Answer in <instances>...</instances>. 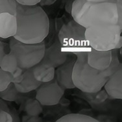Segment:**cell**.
<instances>
[{"label": "cell", "mask_w": 122, "mask_h": 122, "mask_svg": "<svg viewBox=\"0 0 122 122\" xmlns=\"http://www.w3.org/2000/svg\"><path fill=\"white\" fill-rule=\"evenodd\" d=\"M24 79L20 83H14L19 93L25 94L32 92L42 84L35 77L32 68L24 71Z\"/></svg>", "instance_id": "cell-13"}, {"label": "cell", "mask_w": 122, "mask_h": 122, "mask_svg": "<svg viewBox=\"0 0 122 122\" xmlns=\"http://www.w3.org/2000/svg\"><path fill=\"white\" fill-rule=\"evenodd\" d=\"M24 73H23L22 75L18 76L16 77H14L12 82H14V83H20L23 81V79H24Z\"/></svg>", "instance_id": "cell-26"}, {"label": "cell", "mask_w": 122, "mask_h": 122, "mask_svg": "<svg viewBox=\"0 0 122 122\" xmlns=\"http://www.w3.org/2000/svg\"><path fill=\"white\" fill-rule=\"evenodd\" d=\"M88 62L92 68L104 71L109 67L112 61V50L98 51L91 47L87 51Z\"/></svg>", "instance_id": "cell-10"}, {"label": "cell", "mask_w": 122, "mask_h": 122, "mask_svg": "<svg viewBox=\"0 0 122 122\" xmlns=\"http://www.w3.org/2000/svg\"><path fill=\"white\" fill-rule=\"evenodd\" d=\"M71 14L75 21L86 28L116 25L119 19L116 5L108 1L95 3L75 0L71 5Z\"/></svg>", "instance_id": "cell-2"}, {"label": "cell", "mask_w": 122, "mask_h": 122, "mask_svg": "<svg viewBox=\"0 0 122 122\" xmlns=\"http://www.w3.org/2000/svg\"><path fill=\"white\" fill-rule=\"evenodd\" d=\"M32 68L35 77L42 83L51 81L55 77V68L41 62Z\"/></svg>", "instance_id": "cell-14"}, {"label": "cell", "mask_w": 122, "mask_h": 122, "mask_svg": "<svg viewBox=\"0 0 122 122\" xmlns=\"http://www.w3.org/2000/svg\"><path fill=\"white\" fill-rule=\"evenodd\" d=\"M68 54L69 53L64 49L58 39L51 46L46 49L41 62L56 68L67 61Z\"/></svg>", "instance_id": "cell-8"}, {"label": "cell", "mask_w": 122, "mask_h": 122, "mask_svg": "<svg viewBox=\"0 0 122 122\" xmlns=\"http://www.w3.org/2000/svg\"><path fill=\"white\" fill-rule=\"evenodd\" d=\"M87 51L76 55L77 59L73 68L72 79L75 87L85 93H96L100 91L106 82L107 77L103 73L92 68L88 62Z\"/></svg>", "instance_id": "cell-3"}, {"label": "cell", "mask_w": 122, "mask_h": 122, "mask_svg": "<svg viewBox=\"0 0 122 122\" xmlns=\"http://www.w3.org/2000/svg\"><path fill=\"white\" fill-rule=\"evenodd\" d=\"M13 80L14 76L12 73L0 68V91L6 89L8 86L12 82Z\"/></svg>", "instance_id": "cell-21"}, {"label": "cell", "mask_w": 122, "mask_h": 122, "mask_svg": "<svg viewBox=\"0 0 122 122\" xmlns=\"http://www.w3.org/2000/svg\"><path fill=\"white\" fill-rule=\"evenodd\" d=\"M16 16L18 30L14 37L28 44L44 41L49 31V20L41 7L18 3Z\"/></svg>", "instance_id": "cell-1"}, {"label": "cell", "mask_w": 122, "mask_h": 122, "mask_svg": "<svg viewBox=\"0 0 122 122\" xmlns=\"http://www.w3.org/2000/svg\"><path fill=\"white\" fill-rule=\"evenodd\" d=\"M17 2L24 5H36L41 0H16Z\"/></svg>", "instance_id": "cell-25"}, {"label": "cell", "mask_w": 122, "mask_h": 122, "mask_svg": "<svg viewBox=\"0 0 122 122\" xmlns=\"http://www.w3.org/2000/svg\"><path fill=\"white\" fill-rule=\"evenodd\" d=\"M10 52L16 58L18 66L27 70L40 63L44 56V41L38 44H28L11 37L9 42Z\"/></svg>", "instance_id": "cell-6"}, {"label": "cell", "mask_w": 122, "mask_h": 122, "mask_svg": "<svg viewBox=\"0 0 122 122\" xmlns=\"http://www.w3.org/2000/svg\"><path fill=\"white\" fill-rule=\"evenodd\" d=\"M18 67L16 58L12 53H9L0 59V68L6 71L13 73Z\"/></svg>", "instance_id": "cell-15"}, {"label": "cell", "mask_w": 122, "mask_h": 122, "mask_svg": "<svg viewBox=\"0 0 122 122\" xmlns=\"http://www.w3.org/2000/svg\"><path fill=\"white\" fill-rule=\"evenodd\" d=\"M13 122L12 116L10 112L6 110H0V122Z\"/></svg>", "instance_id": "cell-23"}, {"label": "cell", "mask_w": 122, "mask_h": 122, "mask_svg": "<svg viewBox=\"0 0 122 122\" xmlns=\"http://www.w3.org/2000/svg\"><path fill=\"white\" fill-rule=\"evenodd\" d=\"M18 30V23L16 15L8 12L0 13V37L8 38L14 37Z\"/></svg>", "instance_id": "cell-11"}, {"label": "cell", "mask_w": 122, "mask_h": 122, "mask_svg": "<svg viewBox=\"0 0 122 122\" xmlns=\"http://www.w3.org/2000/svg\"><path fill=\"white\" fill-rule=\"evenodd\" d=\"M122 47V36H121L120 39L119 40V42H117L116 46L115 49H120Z\"/></svg>", "instance_id": "cell-28"}, {"label": "cell", "mask_w": 122, "mask_h": 122, "mask_svg": "<svg viewBox=\"0 0 122 122\" xmlns=\"http://www.w3.org/2000/svg\"><path fill=\"white\" fill-rule=\"evenodd\" d=\"M10 53L9 44H7L6 43L3 42L1 41L0 42V59H2L5 55Z\"/></svg>", "instance_id": "cell-24"}, {"label": "cell", "mask_w": 122, "mask_h": 122, "mask_svg": "<svg viewBox=\"0 0 122 122\" xmlns=\"http://www.w3.org/2000/svg\"><path fill=\"white\" fill-rule=\"evenodd\" d=\"M104 88L112 99H122V63L115 73L108 78Z\"/></svg>", "instance_id": "cell-12"}, {"label": "cell", "mask_w": 122, "mask_h": 122, "mask_svg": "<svg viewBox=\"0 0 122 122\" xmlns=\"http://www.w3.org/2000/svg\"><path fill=\"white\" fill-rule=\"evenodd\" d=\"M57 122H97L98 120L89 116L81 114H69L62 116Z\"/></svg>", "instance_id": "cell-16"}, {"label": "cell", "mask_w": 122, "mask_h": 122, "mask_svg": "<svg viewBox=\"0 0 122 122\" xmlns=\"http://www.w3.org/2000/svg\"><path fill=\"white\" fill-rule=\"evenodd\" d=\"M117 49H116L112 50V57L111 63H110L109 67L107 70L103 71L104 74L108 78L110 77L112 74L115 73L120 67V62L119 61V57H118V53H117Z\"/></svg>", "instance_id": "cell-19"}, {"label": "cell", "mask_w": 122, "mask_h": 122, "mask_svg": "<svg viewBox=\"0 0 122 122\" xmlns=\"http://www.w3.org/2000/svg\"><path fill=\"white\" fill-rule=\"evenodd\" d=\"M41 103L36 99H29L25 105V110L27 114L30 116H37L42 112V108Z\"/></svg>", "instance_id": "cell-17"}, {"label": "cell", "mask_w": 122, "mask_h": 122, "mask_svg": "<svg viewBox=\"0 0 122 122\" xmlns=\"http://www.w3.org/2000/svg\"><path fill=\"white\" fill-rule=\"evenodd\" d=\"M19 92L16 88L14 82H11L6 89L0 91V97L7 101H16Z\"/></svg>", "instance_id": "cell-18"}, {"label": "cell", "mask_w": 122, "mask_h": 122, "mask_svg": "<svg viewBox=\"0 0 122 122\" xmlns=\"http://www.w3.org/2000/svg\"><path fill=\"white\" fill-rule=\"evenodd\" d=\"M55 1H56V0H41L40 4H42V5H51V4H53Z\"/></svg>", "instance_id": "cell-27"}, {"label": "cell", "mask_w": 122, "mask_h": 122, "mask_svg": "<svg viewBox=\"0 0 122 122\" xmlns=\"http://www.w3.org/2000/svg\"><path fill=\"white\" fill-rule=\"evenodd\" d=\"M77 59L74 57L67 61L55 70V79L59 85L64 90L73 89L76 88L73 83L72 75L75 62Z\"/></svg>", "instance_id": "cell-9"}, {"label": "cell", "mask_w": 122, "mask_h": 122, "mask_svg": "<svg viewBox=\"0 0 122 122\" xmlns=\"http://www.w3.org/2000/svg\"><path fill=\"white\" fill-rule=\"evenodd\" d=\"M118 24L107 26H93L86 28V38L90 47L98 51L115 49L122 36Z\"/></svg>", "instance_id": "cell-4"}, {"label": "cell", "mask_w": 122, "mask_h": 122, "mask_svg": "<svg viewBox=\"0 0 122 122\" xmlns=\"http://www.w3.org/2000/svg\"><path fill=\"white\" fill-rule=\"evenodd\" d=\"M120 55H121V56H122V48H121V49H120Z\"/></svg>", "instance_id": "cell-30"}, {"label": "cell", "mask_w": 122, "mask_h": 122, "mask_svg": "<svg viewBox=\"0 0 122 122\" xmlns=\"http://www.w3.org/2000/svg\"><path fill=\"white\" fill-rule=\"evenodd\" d=\"M90 2H95V3H99V2H105L107 1V0H86Z\"/></svg>", "instance_id": "cell-29"}, {"label": "cell", "mask_w": 122, "mask_h": 122, "mask_svg": "<svg viewBox=\"0 0 122 122\" xmlns=\"http://www.w3.org/2000/svg\"><path fill=\"white\" fill-rule=\"evenodd\" d=\"M65 90L59 85L56 79L44 82L38 88L36 99L43 106L57 105L63 96Z\"/></svg>", "instance_id": "cell-7"}, {"label": "cell", "mask_w": 122, "mask_h": 122, "mask_svg": "<svg viewBox=\"0 0 122 122\" xmlns=\"http://www.w3.org/2000/svg\"><path fill=\"white\" fill-rule=\"evenodd\" d=\"M108 2H111L115 3L117 8L118 12V25H120L122 32V0H107Z\"/></svg>", "instance_id": "cell-22"}, {"label": "cell", "mask_w": 122, "mask_h": 122, "mask_svg": "<svg viewBox=\"0 0 122 122\" xmlns=\"http://www.w3.org/2000/svg\"><path fill=\"white\" fill-rule=\"evenodd\" d=\"M86 27L73 20L62 26L58 39L66 51L76 55L90 47L86 38Z\"/></svg>", "instance_id": "cell-5"}, {"label": "cell", "mask_w": 122, "mask_h": 122, "mask_svg": "<svg viewBox=\"0 0 122 122\" xmlns=\"http://www.w3.org/2000/svg\"><path fill=\"white\" fill-rule=\"evenodd\" d=\"M18 3L16 0H0V13L8 12L16 15Z\"/></svg>", "instance_id": "cell-20"}]
</instances>
